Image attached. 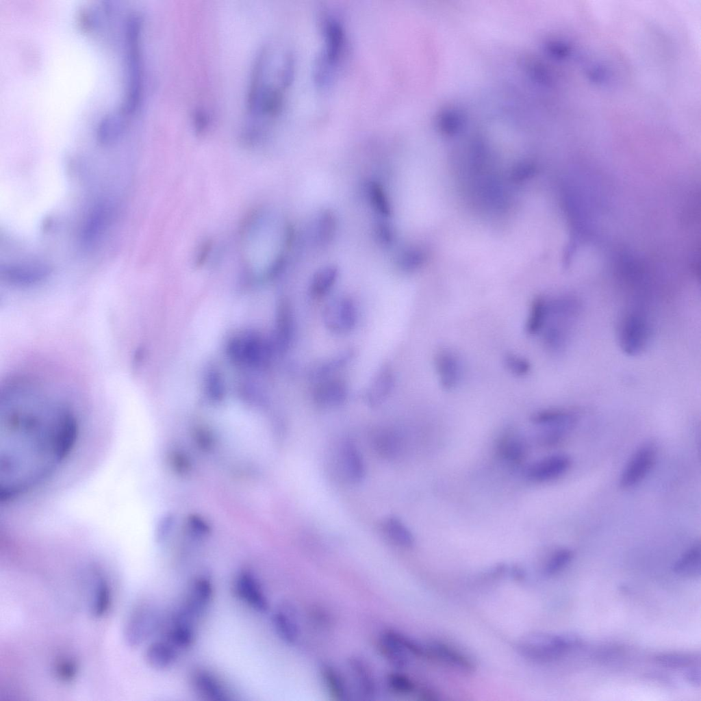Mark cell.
<instances>
[{
    "mask_svg": "<svg viewBox=\"0 0 701 701\" xmlns=\"http://www.w3.org/2000/svg\"><path fill=\"white\" fill-rule=\"evenodd\" d=\"M573 552L567 548L554 552L544 565L543 572L546 576H552L561 571L572 560Z\"/></svg>",
    "mask_w": 701,
    "mask_h": 701,
    "instance_id": "41",
    "label": "cell"
},
{
    "mask_svg": "<svg viewBox=\"0 0 701 701\" xmlns=\"http://www.w3.org/2000/svg\"><path fill=\"white\" fill-rule=\"evenodd\" d=\"M213 585L205 574L195 576L190 583L186 598L180 609L195 622L209 607L213 597Z\"/></svg>",
    "mask_w": 701,
    "mask_h": 701,
    "instance_id": "9",
    "label": "cell"
},
{
    "mask_svg": "<svg viewBox=\"0 0 701 701\" xmlns=\"http://www.w3.org/2000/svg\"><path fill=\"white\" fill-rule=\"evenodd\" d=\"M571 459L565 455L555 454L538 459L525 471L526 478L533 482L544 483L557 479L571 466Z\"/></svg>",
    "mask_w": 701,
    "mask_h": 701,
    "instance_id": "13",
    "label": "cell"
},
{
    "mask_svg": "<svg viewBox=\"0 0 701 701\" xmlns=\"http://www.w3.org/2000/svg\"><path fill=\"white\" fill-rule=\"evenodd\" d=\"M93 595L91 612L96 617H102L109 609L111 591L108 582L97 569L94 570Z\"/></svg>",
    "mask_w": 701,
    "mask_h": 701,
    "instance_id": "29",
    "label": "cell"
},
{
    "mask_svg": "<svg viewBox=\"0 0 701 701\" xmlns=\"http://www.w3.org/2000/svg\"><path fill=\"white\" fill-rule=\"evenodd\" d=\"M294 330L293 313L290 303L286 299L280 301L277 316L276 339L278 348L286 350L292 338Z\"/></svg>",
    "mask_w": 701,
    "mask_h": 701,
    "instance_id": "26",
    "label": "cell"
},
{
    "mask_svg": "<svg viewBox=\"0 0 701 701\" xmlns=\"http://www.w3.org/2000/svg\"><path fill=\"white\" fill-rule=\"evenodd\" d=\"M367 199L373 209L380 216L387 218L392 208L387 196L380 184L370 181L366 187Z\"/></svg>",
    "mask_w": 701,
    "mask_h": 701,
    "instance_id": "38",
    "label": "cell"
},
{
    "mask_svg": "<svg viewBox=\"0 0 701 701\" xmlns=\"http://www.w3.org/2000/svg\"><path fill=\"white\" fill-rule=\"evenodd\" d=\"M498 455L511 464H519L526 458L528 446L526 439L515 430L507 429L497 439Z\"/></svg>",
    "mask_w": 701,
    "mask_h": 701,
    "instance_id": "20",
    "label": "cell"
},
{
    "mask_svg": "<svg viewBox=\"0 0 701 701\" xmlns=\"http://www.w3.org/2000/svg\"><path fill=\"white\" fill-rule=\"evenodd\" d=\"M337 219L329 210L323 211L316 220L314 235V242L318 247L324 248L333 240L337 231Z\"/></svg>",
    "mask_w": 701,
    "mask_h": 701,
    "instance_id": "31",
    "label": "cell"
},
{
    "mask_svg": "<svg viewBox=\"0 0 701 701\" xmlns=\"http://www.w3.org/2000/svg\"><path fill=\"white\" fill-rule=\"evenodd\" d=\"M232 355L239 361L257 366L269 359L268 346L259 338L249 335L238 339L232 346Z\"/></svg>",
    "mask_w": 701,
    "mask_h": 701,
    "instance_id": "19",
    "label": "cell"
},
{
    "mask_svg": "<svg viewBox=\"0 0 701 701\" xmlns=\"http://www.w3.org/2000/svg\"><path fill=\"white\" fill-rule=\"evenodd\" d=\"M338 275V268L334 264L320 268L312 276L309 284L311 295L318 298L327 295L335 284Z\"/></svg>",
    "mask_w": 701,
    "mask_h": 701,
    "instance_id": "30",
    "label": "cell"
},
{
    "mask_svg": "<svg viewBox=\"0 0 701 701\" xmlns=\"http://www.w3.org/2000/svg\"><path fill=\"white\" fill-rule=\"evenodd\" d=\"M322 43L313 69L315 83L329 86L342 64L346 49V35L342 21L335 14L324 12L320 21Z\"/></svg>",
    "mask_w": 701,
    "mask_h": 701,
    "instance_id": "3",
    "label": "cell"
},
{
    "mask_svg": "<svg viewBox=\"0 0 701 701\" xmlns=\"http://www.w3.org/2000/svg\"><path fill=\"white\" fill-rule=\"evenodd\" d=\"M293 74L294 60L289 51L272 47L261 50L255 61L248 90L244 131L246 142H258L277 119Z\"/></svg>",
    "mask_w": 701,
    "mask_h": 701,
    "instance_id": "2",
    "label": "cell"
},
{
    "mask_svg": "<svg viewBox=\"0 0 701 701\" xmlns=\"http://www.w3.org/2000/svg\"><path fill=\"white\" fill-rule=\"evenodd\" d=\"M394 384L392 368L389 365H383L376 373L367 389V403L373 407L382 404L391 394Z\"/></svg>",
    "mask_w": 701,
    "mask_h": 701,
    "instance_id": "23",
    "label": "cell"
},
{
    "mask_svg": "<svg viewBox=\"0 0 701 701\" xmlns=\"http://www.w3.org/2000/svg\"><path fill=\"white\" fill-rule=\"evenodd\" d=\"M378 644L383 657L397 668L407 667L413 656L425 655L424 646L395 630L384 631Z\"/></svg>",
    "mask_w": 701,
    "mask_h": 701,
    "instance_id": "5",
    "label": "cell"
},
{
    "mask_svg": "<svg viewBox=\"0 0 701 701\" xmlns=\"http://www.w3.org/2000/svg\"><path fill=\"white\" fill-rule=\"evenodd\" d=\"M195 622L187 616L180 609L170 618L163 638L179 651L188 648L194 640Z\"/></svg>",
    "mask_w": 701,
    "mask_h": 701,
    "instance_id": "17",
    "label": "cell"
},
{
    "mask_svg": "<svg viewBox=\"0 0 701 701\" xmlns=\"http://www.w3.org/2000/svg\"><path fill=\"white\" fill-rule=\"evenodd\" d=\"M425 656L466 672L475 668L473 661L458 648L442 641H431L424 646Z\"/></svg>",
    "mask_w": 701,
    "mask_h": 701,
    "instance_id": "16",
    "label": "cell"
},
{
    "mask_svg": "<svg viewBox=\"0 0 701 701\" xmlns=\"http://www.w3.org/2000/svg\"><path fill=\"white\" fill-rule=\"evenodd\" d=\"M350 677L359 694L367 699L376 696L377 685L368 663L361 658L351 657L348 661Z\"/></svg>",
    "mask_w": 701,
    "mask_h": 701,
    "instance_id": "22",
    "label": "cell"
},
{
    "mask_svg": "<svg viewBox=\"0 0 701 701\" xmlns=\"http://www.w3.org/2000/svg\"><path fill=\"white\" fill-rule=\"evenodd\" d=\"M650 335V323L642 311H630L621 320L618 339L622 350L626 355L639 354L646 346Z\"/></svg>",
    "mask_w": 701,
    "mask_h": 701,
    "instance_id": "6",
    "label": "cell"
},
{
    "mask_svg": "<svg viewBox=\"0 0 701 701\" xmlns=\"http://www.w3.org/2000/svg\"><path fill=\"white\" fill-rule=\"evenodd\" d=\"M674 572L683 576L696 578L700 575V545L696 543L674 564Z\"/></svg>",
    "mask_w": 701,
    "mask_h": 701,
    "instance_id": "33",
    "label": "cell"
},
{
    "mask_svg": "<svg viewBox=\"0 0 701 701\" xmlns=\"http://www.w3.org/2000/svg\"><path fill=\"white\" fill-rule=\"evenodd\" d=\"M386 681L389 689L400 694L410 693L416 687L413 681L408 676L399 672L388 674Z\"/></svg>",
    "mask_w": 701,
    "mask_h": 701,
    "instance_id": "43",
    "label": "cell"
},
{
    "mask_svg": "<svg viewBox=\"0 0 701 701\" xmlns=\"http://www.w3.org/2000/svg\"><path fill=\"white\" fill-rule=\"evenodd\" d=\"M352 355H353L350 351L340 354L338 356L332 358L318 366L314 372H312L313 376L316 379H320V381L324 379L325 377L329 376L330 374L340 368H342V366L348 362Z\"/></svg>",
    "mask_w": 701,
    "mask_h": 701,
    "instance_id": "42",
    "label": "cell"
},
{
    "mask_svg": "<svg viewBox=\"0 0 701 701\" xmlns=\"http://www.w3.org/2000/svg\"><path fill=\"white\" fill-rule=\"evenodd\" d=\"M372 445L379 455L389 459L397 456L400 450L401 442L395 433L382 431L374 436Z\"/></svg>",
    "mask_w": 701,
    "mask_h": 701,
    "instance_id": "36",
    "label": "cell"
},
{
    "mask_svg": "<svg viewBox=\"0 0 701 701\" xmlns=\"http://www.w3.org/2000/svg\"><path fill=\"white\" fill-rule=\"evenodd\" d=\"M548 316V298L543 296H535L531 301L526 317L524 330L529 336L541 333Z\"/></svg>",
    "mask_w": 701,
    "mask_h": 701,
    "instance_id": "28",
    "label": "cell"
},
{
    "mask_svg": "<svg viewBox=\"0 0 701 701\" xmlns=\"http://www.w3.org/2000/svg\"><path fill=\"white\" fill-rule=\"evenodd\" d=\"M375 233L380 242L389 244L392 242V229L387 223L378 222L376 225Z\"/></svg>",
    "mask_w": 701,
    "mask_h": 701,
    "instance_id": "45",
    "label": "cell"
},
{
    "mask_svg": "<svg viewBox=\"0 0 701 701\" xmlns=\"http://www.w3.org/2000/svg\"><path fill=\"white\" fill-rule=\"evenodd\" d=\"M320 674L328 691L335 700L344 701L348 698V682L337 667L331 663H324L320 667Z\"/></svg>",
    "mask_w": 701,
    "mask_h": 701,
    "instance_id": "27",
    "label": "cell"
},
{
    "mask_svg": "<svg viewBox=\"0 0 701 701\" xmlns=\"http://www.w3.org/2000/svg\"><path fill=\"white\" fill-rule=\"evenodd\" d=\"M191 683L194 691L201 698L208 701H229L232 694L225 684L212 672L196 670L191 676Z\"/></svg>",
    "mask_w": 701,
    "mask_h": 701,
    "instance_id": "14",
    "label": "cell"
},
{
    "mask_svg": "<svg viewBox=\"0 0 701 701\" xmlns=\"http://www.w3.org/2000/svg\"><path fill=\"white\" fill-rule=\"evenodd\" d=\"M531 422L542 428H555L568 431L574 426L576 418L567 411L560 409H544L532 413Z\"/></svg>",
    "mask_w": 701,
    "mask_h": 701,
    "instance_id": "25",
    "label": "cell"
},
{
    "mask_svg": "<svg viewBox=\"0 0 701 701\" xmlns=\"http://www.w3.org/2000/svg\"><path fill=\"white\" fill-rule=\"evenodd\" d=\"M272 622L278 637L285 643L293 645L300 636V626L295 609L290 603H282L274 611Z\"/></svg>",
    "mask_w": 701,
    "mask_h": 701,
    "instance_id": "18",
    "label": "cell"
},
{
    "mask_svg": "<svg viewBox=\"0 0 701 701\" xmlns=\"http://www.w3.org/2000/svg\"><path fill=\"white\" fill-rule=\"evenodd\" d=\"M77 672L76 662L68 657L59 659L54 665V673L60 680L68 683L73 680Z\"/></svg>",
    "mask_w": 701,
    "mask_h": 701,
    "instance_id": "44",
    "label": "cell"
},
{
    "mask_svg": "<svg viewBox=\"0 0 701 701\" xmlns=\"http://www.w3.org/2000/svg\"><path fill=\"white\" fill-rule=\"evenodd\" d=\"M434 367L442 389L450 392L459 387L463 376L462 364L455 352L447 348L437 352Z\"/></svg>",
    "mask_w": 701,
    "mask_h": 701,
    "instance_id": "12",
    "label": "cell"
},
{
    "mask_svg": "<svg viewBox=\"0 0 701 701\" xmlns=\"http://www.w3.org/2000/svg\"><path fill=\"white\" fill-rule=\"evenodd\" d=\"M348 389L344 381L327 378L321 380L313 392L314 403L322 407H334L346 399Z\"/></svg>",
    "mask_w": 701,
    "mask_h": 701,
    "instance_id": "21",
    "label": "cell"
},
{
    "mask_svg": "<svg viewBox=\"0 0 701 701\" xmlns=\"http://www.w3.org/2000/svg\"><path fill=\"white\" fill-rule=\"evenodd\" d=\"M659 664L671 668H680L692 666L696 661L695 656L682 652L661 653L655 657Z\"/></svg>",
    "mask_w": 701,
    "mask_h": 701,
    "instance_id": "39",
    "label": "cell"
},
{
    "mask_svg": "<svg viewBox=\"0 0 701 701\" xmlns=\"http://www.w3.org/2000/svg\"><path fill=\"white\" fill-rule=\"evenodd\" d=\"M108 210L103 205L97 207L90 214L83 231V240L92 243L102 233L108 221Z\"/></svg>",
    "mask_w": 701,
    "mask_h": 701,
    "instance_id": "37",
    "label": "cell"
},
{
    "mask_svg": "<svg viewBox=\"0 0 701 701\" xmlns=\"http://www.w3.org/2000/svg\"><path fill=\"white\" fill-rule=\"evenodd\" d=\"M382 530L387 537L396 545L410 548L414 544V537L407 526L399 519L390 517L382 524Z\"/></svg>",
    "mask_w": 701,
    "mask_h": 701,
    "instance_id": "34",
    "label": "cell"
},
{
    "mask_svg": "<svg viewBox=\"0 0 701 701\" xmlns=\"http://www.w3.org/2000/svg\"><path fill=\"white\" fill-rule=\"evenodd\" d=\"M179 650L164 638L151 642L146 649L145 659L151 667L164 670L177 661Z\"/></svg>",
    "mask_w": 701,
    "mask_h": 701,
    "instance_id": "24",
    "label": "cell"
},
{
    "mask_svg": "<svg viewBox=\"0 0 701 701\" xmlns=\"http://www.w3.org/2000/svg\"><path fill=\"white\" fill-rule=\"evenodd\" d=\"M325 327L331 333L345 334L351 331L357 322V310L354 302L346 296L331 300L322 311Z\"/></svg>",
    "mask_w": 701,
    "mask_h": 701,
    "instance_id": "7",
    "label": "cell"
},
{
    "mask_svg": "<svg viewBox=\"0 0 701 701\" xmlns=\"http://www.w3.org/2000/svg\"><path fill=\"white\" fill-rule=\"evenodd\" d=\"M160 617L155 609L149 604L138 607L131 614L125 628V638L132 647L147 639L158 628Z\"/></svg>",
    "mask_w": 701,
    "mask_h": 701,
    "instance_id": "8",
    "label": "cell"
},
{
    "mask_svg": "<svg viewBox=\"0 0 701 701\" xmlns=\"http://www.w3.org/2000/svg\"><path fill=\"white\" fill-rule=\"evenodd\" d=\"M578 644V639L572 635L535 633L524 637L518 649L530 661L548 663L560 659Z\"/></svg>",
    "mask_w": 701,
    "mask_h": 701,
    "instance_id": "4",
    "label": "cell"
},
{
    "mask_svg": "<svg viewBox=\"0 0 701 701\" xmlns=\"http://www.w3.org/2000/svg\"><path fill=\"white\" fill-rule=\"evenodd\" d=\"M41 384L14 378L1 391L0 496L8 502L48 481L69 458L79 436L71 407Z\"/></svg>",
    "mask_w": 701,
    "mask_h": 701,
    "instance_id": "1",
    "label": "cell"
},
{
    "mask_svg": "<svg viewBox=\"0 0 701 701\" xmlns=\"http://www.w3.org/2000/svg\"><path fill=\"white\" fill-rule=\"evenodd\" d=\"M342 463L346 476L351 481H360L365 473L364 464L361 455L355 444L347 441L342 448Z\"/></svg>",
    "mask_w": 701,
    "mask_h": 701,
    "instance_id": "32",
    "label": "cell"
},
{
    "mask_svg": "<svg viewBox=\"0 0 701 701\" xmlns=\"http://www.w3.org/2000/svg\"><path fill=\"white\" fill-rule=\"evenodd\" d=\"M656 459V450L650 444L639 448L624 469L619 485L622 489H628L638 484L650 471Z\"/></svg>",
    "mask_w": 701,
    "mask_h": 701,
    "instance_id": "11",
    "label": "cell"
},
{
    "mask_svg": "<svg viewBox=\"0 0 701 701\" xmlns=\"http://www.w3.org/2000/svg\"><path fill=\"white\" fill-rule=\"evenodd\" d=\"M233 589L238 598L254 611L266 612L269 607L267 597L257 576L248 570L238 573Z\"/></svg>",
    "mask_w": 701,
    "mask_h": 701,
    "instance_id": "10",
    "label": "cell"
},
{
    "mask_svg": "<svg viewBox=\"0 0 701 701\" xmlns=\"http://www.w3.org/2000/svg\"><path fill=\"white\" fill-rule=\"evenodd\" d=\"M428 258L427 251L420 246H409L400 251L396 265L400 270L411 272L420 268Z\"/></svg>",
    "mask_w": 701,
    "mask_h": 701,
    "instance_id": "35",
    "label": "cell"
},
{
    "mask_svg": "<svg viewBox=\"0 0 701 701\" xmlns=\"http://www.w3.org/2000/svg\"><path fill=\"white\" fill-rule=\"evenodd\" d=\"M685 678L689 684L695 687H700L701 680L700 666L691 667L687 671Z\"/></svg>",
    "mask_w": 701,
    "mask_h": 701,
    "instance_id": "46",
    "label": "cell"
},
{
    "mask_svg": "<svg viewBox=\"0 0 701 701\" xmlns=\"http://www.w3.org/2000/svg\"><path fill=\"white\" fill-rule=\"evenodd\" d=\"M507 370L515 377H524L531 371V364L524 357L514 353H507L503 357Z\"/></svg>",
    "mask_w": 701,
    "mask_h": 701,
    "instance_id": "40",
    "label": "cell"
},
{
    "mask_svg": "<svg viewBox=\"0 0 701 701\" xmlns=\"http://www.w3.org/2000/svg\"><path fill=\"white\" fill-rule=\"evenodd\" d=\"M50 268L40 264H15L1 268V275L7 283L17 286L37 284L48 277Z\"/></svg>",
    "mask_w": 701,
    "mask_h": 701,
    "instance_id": "15",
    "label": "cell"
}]
</instances>
